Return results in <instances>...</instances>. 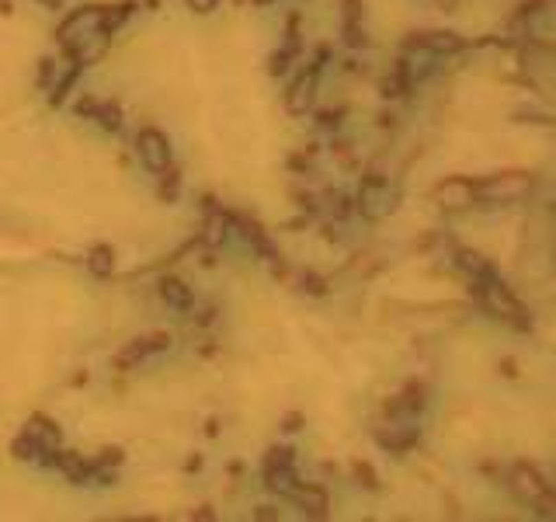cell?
<instances>
[{
	"label": "cell",
	"instance_id": "28",
	"mask_svg": "<svg viewBox=\"0 0 556 522\" xmlns=\"http://www.w3.org/2000/svg\"><path fill=\"white\" fill-rule=\"evenodd\" d=\"M306 289H310V293H316V296H320V293H327V286H323L316 275H306Z\"/></svg>",
	"mask_w": 556,
	"mask_h": 522
},
{
	"label": "cell",
	"instance_id": "14",
	"mask_svg": "<svg viewBox=\"0 0 556 522\" xmlns=\"http://www.w3.org/2000/svg\"><path fill=\"white\" fill-rule=\"evenodd\" d=\"M139 4H136V0H122V4H115V8H104V14H101V28L97 32H104V35H111V32H115L132 11H136Z\"/></svg>",
	"mask_w": 556,
	"mask_h": 522
},
{
	"label": "cell",
	"instance_id": "12",
	"mask_svg": "<svg viewBox=\"0 0 556 522\" xmlns=\"http://www.w3.org/2000/svg\"><path fill=\"white\" fill-rule=\"evenodd\" d=\"M178 188H181V171L171 164V168H163L160 174H157V198L160 202H178Z\"/></svg>",
	"mask_w": 556,
	"mask_h": 522
},
{
	"label": "cell",
	"instance_id": "38",
	"mask_svg": "<svg viewBox=\"0 0 556 522\" xmlns=\"http://www.w3.org/2000/svg\"><path fill=\"white\" fill-rule=\"evenodd\" d=\"M14 11V4H11V0H0V14H11Z\"/></svg>",
	"mask_w": 556,
	"mask_h": 522
},
{
	"label": "cell",
	"instance_id": "29",
	"mask_svg": "<svg viewBox=\"0 0 556 522\" xmlns=\"http://www.w3.org/2000/svg\"><path fill=\"white\" fill-rule=\"evenodd\" d=\"M212 321H216V310H212V306H209V310H202V313H198V328H209V324H212Z\"/></svg>",
	"mask_w": 556,
	"mask_h": 522
},
{
	"label": "cell",
	"instance_id": "31",
	"mask_svg": "<svg viewBox=\"0 0 556 522\" xmlns=\"http://www.w3.org/2000/svg\"><path fill=\"white\" fill-rule=\"evenodd\" d=\"M316 122H320V126H334V122H338V112H320Z\"/></svg>",
	"mask_w": 556,
	"mask_h": 522
},
{
	"label": "cell",
	"instance_id": "37",
	"mask_svg": "<svg viewBox=\"0 0 556 522\" xmlns=\"http://www.w3.org/2000/svg\"><path fill=\"white\" fill-rule=\"evenodd\" d=\"M216 352H219L216 345H202V348H198V355H205V359H209V355H216Z\"/></svg>",
	"mask_w": 556,
	"mask_h": 522
},
{
	"label": "cell",
	"instance_id": "5",
	"mask_svg": "<svg viewBox=\"0 0 556 522\" xmlns=\"http://www.w3.org/2000/svg\"><path fill=\"white\" fill-rule=\"evenodd\" d=\"M101 14H104V8H94V4H87V8H77L60 28H56V42H80V38H87L91 32H97L101 28Z\"/></svg>",
	"mask_w": 556,
	"mask_h": 522
},
{
	"label": "cell",
	"instance_id": "3",
	"mask_svg": "<svg viewBox=\"0 0 556 522\" xmlns=\"http://www.w3.org/2000/svg\"><path fill=\"white\" fill-rule=\"evenodd\" d=\"M323 56H327V49H320V52H316V60H313L306 70H299L296 80L289 84V91H286V104H289V112H296V115L310 112L313 94H316V80H320V60H323Z\"/></svg>",
	"mask_w": 556,
	"mask_h": 522
},
{
	"label": "cell",
	"instance_id": "33",
	"mask_svg": "<svg viewBox=\"0 0 556 522\" xmlns=\"http://www.w3.org/2000/svg\"><path fill=\"white\" fill-rule=\"evenodd\" d=\"M227 474H230V477L244 474V463H240V459H230V463H227Z\"/></svg>",
	"mask_w": 556,
	"mask_h": 522
},
{
	"label": "cell",
	"instance_id": "23",
	"mask_svg": "<svg viewBox=\"0 0 556 522\" xmlns=\"http://www.w3.org/2000/svg\"><path fill=\"white\" fill-rule=\"evenodd\" d=\"M97 104H101L97 98L84 94V98H80V101L73 104V112H77V119H94V115H97Z\"/></svg>",
	"mask_w": 556,
	"mask_h": 522
},
{
	"label": "cell",
	"instance_id": "11",
	"mask_svg": "<svg viewBox=\"0 0 556 522\" xmlns=\"http://www.w3.org/2000/svg\"><path fill=\"white\" fill-rule=\"evenodd\" d=\"M296 52H299V38H296V32H289V42H286V45H282V49H278L275 56L268 60V73H271V77H282V73L292 67Z\"/></svg>",
	"mask_w": 556,
	"mask_h": 522
},
{
	"label": "cell",
	"instance_id": "21",
	"mask_svg": "<svg viewBox=\"0 0 556 522\" xmlns=\"http://www.w3.org/2000/svg\"><path fill=\"white\" fill-rule=\"evenodd\" d=\"M126 463V449L122 446H104L94 459V466H122Z\"/></svg>",
	"mask_w": 556,
	"mask_h": 522
},
{
	"label": "cell",
	"instance_id": "30",
	"mask_svg": "<svg viewBox=\"0 0 556 522\" xmlns=\"http://www.w3.org/2000/svg\"><path fill=\"white\" fill-rule=\"evenodd\" d=\"M185 470H188V474H198V470H202V456H198V453H195V456H188Z\"/></svg>",
	"mask_w": 556,
	"mask_h": 522
},
{
	"label": "cell",
	"instance_id": "22",
	"mask_svg": "<svg viewBox=\"0 0 556 522\" xmlns=\"http://www.w3.org/2000/svg\"><path fill=\"white\" fill-rule=\"evenodd\" d=\"M52 80H56V60H38V77H35V84H38V91H52Z\"/></svg>",
	"mask_w": 556,
	"mask_h": 522
},
{
	"label": "cell",
	"instance_id": "19",
	"mask_svg": "<svg viewBox=\"0 0 556 522\" xmlns=\"http://www.w3.org/2000/svg\"><path fill=\"white\" fill-rule=\"evenodd\" d=\"M35 453H38V439L25 429V432L11 442V456H14V459H35Z\"/></svg>",
	"mask_w": 556,
	"mask_h": 522
},
{
	"label": "cell",
	"instance_id": "24",
	"mask_svg": "<svg viewBox=\"0 0 556 522\" xmlns=\"http://www.w3.org/2000/svg\"><path fill=\"white\" fill-rule=\"evenodd\" d=\"M185 4L195 11V14H212L219 8V0H185Z\"/></svg>",
	"mask_w": 556,
	"mask_h": 522
},
{
	"label": "cell",
	"instance_id": "15",
	"mask_svg": "<svg viewBox=\"0 0 556 522\" xmlns=\"http://www.w3.org/2000/svg\"><path fill=\"white\" fill-rule=\"evenodd\" d=\"M227 227H230L227 213H219V209H212V216L205 220V230H202V240H205L209 247H219L222 240H227Z\"/></svg>",
	"mask_w": 556,
	"mask_h": 522
},
{
	"label": "cell",
	"instance_id": "6",
	"mask_svg": "<svg viewBox=\"0 0 556 522\" xmlns=\"http://www.w3.org/2000/svg\"><path fill=\"white\" fill-rule=\"evenodd\" d=\"M56 470H60V474H63L70 484H91L94 474H97V466H94V463H87L84 456L67 453V449H60V463H56Z\"/></svg>",
	"mask_w": 556,
	"mask_h": 522
},
{
	"label": "cell",
	"instance_id": "36",
	"mask_svg": "<svg viewBox=\"0 0 556 522\" xmlns=\"http://www.w3.org/2000/svg\"><path fill=\"white\" fill-rule=\"evenodd\" d=\"M42 8H49V11H56V8H63V0H38Z\"/></svg>",
	"mask_w": 556,
	"mask_h": 522
},
{
	"label": "cell",
	"instance_id": "40",
	"mask_svg": "<svg viewBox=\"0 0 556 522\" xmlns=\"http://www.w3.org/2000/svg\"><path fill=\"white\" fill-rule=\"evenodd\" d=\"M254 4H257V8H264V4H271V0H254Z\"/></svg>",
	"mask_w": 556,
	"mask_h": 522
},
{
	"label": "cell",
	"instance_id": "1",
	"mask_svg": "<svg viewBox=\"0 0 556 522\" xmlns=\"http://www.w3.org/2000/svg\"><path fill=\"white\" fill-rule=\"evenodd\" d=\"M136 153H139V161L146 164L150 174H160L163 168H171V164H174V157H171V143H167V136H163L157 126L139 129V136H136Z\"/></svg>",
	"mask_w": 556,
	"mask_h": 522
},
{
	"label": "cell",
	"instance_id": "2",
	"mask_svg": "<svg viewBox=\"0 0 556 522\" xmlns=\"http://www.w3.org/2000/svg\"><path fill=\"white\" fill-rule=\"evenodd\" d=\"M167 348H171V334H167V331H153V334H143V338L129 341L115 359H111V365H115V373H129V370H136L146 355L167 352Z\"/></svg>",
	"mask_w": 556,
	"mask_h": 522
},
{
	"label": "cell",
	"instance_id": "8",
	"mask_svg": "<svg viewBox=\"0 0 556 522\" xmlns=\"http://www.w3.org/2000/svg\"><path fill=\"white\" fill-rule=\"evenodd\" d=\"M157 293H160V299L171 306V310H181V313H188L192 306H195V296H192V289L181 282V279H174V275H167V279H160L157 282Z\"/></svg>",
	"mask_w": 556,
	"mask_h": 522
},
{
	"label": "cell",
	"instance_id": "7",
	"mask_svg": "<svg viewBox=\"0 0 556 522\" xmlns=\"http://www.w3.org/2000/svg\"><path fill=\"white\" fill-rule=\"evenodd\" d=\"M296 501H299V508L310 515V519H320V515H327V505H330V498H327V491L320 488V484H292V491H289Z\"/></svg>",
	"mask_w": 556,
	"mask_h": 522
},
{
	"label": "cell",
	"instance_id": "13",
	"mask_svg": "<svg viewBox=\"0 0 556 522\" xmlns=\"http://www.w3.org/2000/svg\"><path fill=\"white\" fill-rule=\"evenodd\" d=\"M264 474V488L271 495H289L292 484H296V474H292V466H278V470H261Z\"/></svg>",
	"mask_w": 556,
	"mask_h": 522
},
{
	"label": "cell",
	"instance_id": "9",
	"mask_svg": "<svg viewBox=\"0 0 556 522\" xmlns=\"http://www.w3.org/2000/svg\"><path fill=\"white\" fill-rule=\"evenodd\" d=\"M87 269L94 279H111L115 275V247L111 244H94L87 251Z\"/></svg>",
	"mask_w": 556,
	"mask_h": 522
},
{
	"label": "cell",
	"instance_id": "35",
	"mask_svg": "<svg viewBox=\"0 0 556 522\" xmlns=\"http://www.w3.org/2000/svg\"><path fill=\"white\" fill-rule=\"evenodd\" d=\"M202 265H205V269H212V265H216V254H212V247L202 254Z\"/></svg>",
	"mask_w": 556,
	"mask_h": 522
},
{
	"label": "cell",
	"instance_id": "10",
	"mask_svg": "<svg viewBox=\"0 0 556 522\" xmlns=\"http://www.w3.org/2000/svg\"><path fill=\"white\" fill-rule=\"evenodd\" d=\"M28 432L38 439V446H60V442H63L60 425H56L52 418H45V414H35V418H32V422H28Z\"/></svg>",
	"mask_w": 556,
	"mask_h": 522
},
{
	"label": "cell",
	"instance_id": "25",
	"mask_svg": "<svg viewBox=\"0 0 556 522\" xmlns=\"http://www.w3.org/2000/svg\"><path fill=\"white\" fill-rule=\"evenodd\" d=\"M355 474H358V481L365 488H375V477H372V466L369 463H355Z\"/></svg>",
	"mask_w": 556,
	"mask_h": 522
},
{
	"label": "cell",
	"instance_id": "17",
	"mask_svg": "<svg viewBox=\"0 0 556 522\" xmlns=\"http://www.w3.org/2000/svg\"><path fill=\"white\" fill-rule=\"evenodd\" d=\"M94 122H97L101 129H108V133H119V129H122V109H119V101H101Z\"/></svg>",
	"mask_w": 556,
	"mask_h": 522
},
{
	"label": "cell",
	"instance_id": "20",
	"mask_svg": "<svg viewBox=\"0 0 556 522\" xmlns=\"http://www.w3.org/2000/svg\"><path fill=\"white\" fill-rule=\"evenodd\" d=\"M438 198H441L445 205H463V202H470V188H466L463 181H449V185L438 188Z\"/></svg>",
	"mask_w": 556,
	"mask_h": 522
},
{
	"label": "cell",
	"instance_id": "4",
	"mask_svg": "<svg viewBox=\"0 0 556 522\" xmlns=\"http://www.w3.org/2000/svg\"><path fill=\"white\" fill-rule=\"evenodd\" d=\"M227 220H230V227H233L264 261H275V265H282V254H278V247L268 240V234H264V227H261L257 220H251L247 213H227Z\"/></svg>",
	"mask_w": 556,
	"mask_h": 522
},
{
	"label": "cell",
	"instance_id": "39",
	"mask_svg": "<svg viewBox=\"0 0 556 522\" xmlns=\"http://www.w3.org/2000/svg\"><path fill=\"white\" fill-rule=\"evenodd\" d=\"M146 8H150V11H157V8H160V0H146Z\"/></svg>",
	"mask_w": 556,
	"mask_h": 522
},
{
	"label": "cell",
	"instance_id": "27",
	"mask_svg": "<svg viewBox=\"0 0 556 522\" xmlns=\"http://www.w3.org/2000/svg\"><path fill=\"white\" fill-rule=\"evenodd\" d=\"M192 519H195V522H209V519H216V508H212V505H198V508L192 512Z\"/></svg>",
	"mask_w": 556,
	"mask_h": 522
},
{
	"label": "cell",
	"instance_id": "16",
	"mask_svg": "<svg viewBox=\"0 0 556 522\" xmlns=\"http://www.w3.org/2000/svg\"><path fill=\"white\" fill-rule=\"evenodd\" d=\"M80 70H84V67H77V63H73V67H70V70H67L60 80H56V87L49 91V104H52V109H60V104L70 98V91H73V84H77Z\"/></svg>",
	"mask_w": 556,
	"mask_h": 522
},
{
	"label": "cell",
	"instance_id": "26",
	"mask_svg": "<svg viewBox=\"0 0 556 522\" xmlns=\"http://www.w3.org/2000/svg\"><path fill=\"white\" fill-rule=\"evenodd\" d=\"M282 429H286V432H299V429H303V414H299V411H292V414H286V422H282Z\"/></svg>",
	"mask_w": 556,
	"mask_h": 522
},
{
	"label": "cell",
	"instance_id": "32",
	"mask_svg": "<svg viewBox=\"0 0 556 522\" xmlns=\"http://www.w3.org/2000/svg\"><path fill=\"white\" fill-rule=\"evenodd\" d=\"M202 432H205L209 439H216V435H219V422H216V418H209V422H205V429H202Z\"/></svg>",
	"mask_w": 556,
	"mask_h": 522
},
{
	"label": "cell",
	"instance_id": "34",
	"mask_svg": "<svg viewBox=\"0 0 556 522\" xmlns=\"http://www.w3.org/2000/svg\"><path fill=\"white\" fill-rule=\"evenodd\" d=\"M254 519H278V512H275V508H264V505H261V508H254Z\"/></svg>",
	"mask_w": 556,
	"mask_h": 522
},
{
	"label": "cell",
	"instance_id": "18",
	"mask_svg": "<svg viewBox=\"0 0 556 522\" xmlns=\"http://www.w3.org/2000/svg\"><path fill=\"white\" fill-rule=\"evenodd\" d=\"M292 463H296V449H289V446H271L264 453L261 470H278V466H292Z\"/></svg>",
	"mask_w": 556,
	"mask_h": 522
}]
</instances>
